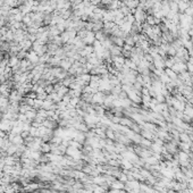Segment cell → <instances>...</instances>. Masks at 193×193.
<instances>
[{
    "label": "cell",
    "instance_id": "6da1fadb",
    "mask_svg": "<svg viewBox=\"0 0 193 193\" xmlns=\"http://www.w3.org/2000/svg\"><path fill=\"white\" fill-rule=\"evenodd\" d=\"M27 60L31 63V64H33V65H36L38 63H39V56L34 52V51H31V52H29L27 54Z\"/></svg>",
    "mask_w": 193,
    "mask_h": 193
}]
</instances>
